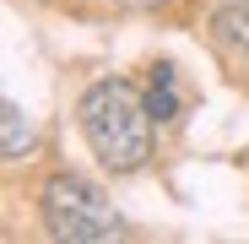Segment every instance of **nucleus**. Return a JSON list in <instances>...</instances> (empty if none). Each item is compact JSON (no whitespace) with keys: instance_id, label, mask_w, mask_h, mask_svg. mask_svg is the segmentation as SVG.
<instances>
[{"instance_id":"nucleus-1","label":"nucleus","mask_w":249,"mask_h":244,"mask_svg":"<svg viewBox=\"0 0 249 244\" xmlns=\"http://www.w3.org/2000/svg\"><path fill=\"white\" fill-rule=\"evenodd\" d=\"M152 109L136 98L130 81H92L87 98H81V136H87L92 157L114 174H130L152 157Z\"/></svg>"},{"instance_id":"nucleus-2","label":"nucleus","mask_w":249,"mask_h":244,"mask_svg":"<svg viewBox=\"0 0 249 244\" xmlns=\"http://www.w3.org/2000/svg\"><path fill=\"white\" fill-rule=\"evenodd\" d=\"M38 212H44L54 239H71V244H92V239L119 233V217L108 206V195L81 174H54L44 185V195H38Z\"/></svg>"},{"instance_id":"nucleus-3","label":"nucleus","mask_w":249,"mask_h":244,"mask_svg":"<svg viewBox=\"0 0 249 244\" xmlns=\"http://www.w3.org/2000/svg\"><path fill=\"white\" fill-rule=\"evenodd\" d=\"M212 38L222 49H238V60L249 65V11L244 6H228V11H217V22H212Z\"/></svg>"},{"instance_id":"nucleus-4","label":"nucleus","mask_w":249,"mask_h":244,"mask_svg":"<svg viewBox=\"0 0 249 244\" xmlns=\"http://www.w3.org/2000/svg\"><path fill=\"white\" fill-rule=\"evenodd\" d=\"M146 109L157 125H168L179 114V87H174V65H152V93H146Z\"/></svg>"},{"instance_id":"nucleus-5","label":"nucleus","mask_w":249,"mask_h":244,"mask_svg":"<svg viewBox=\"0 0 249 244\" xmlns=\"http://www.w3.org/2000/svg\"><path fill=\"white\" fill-rule=\"evenodd\" d=\"M33 152V119L22 114V103H6V157Z\"/></svg>"},{"instance_id":"nucleus-6","label":"nucleus","mask_w":249,"mask_h":244,"mask_svg":"<svg viewBox=\"0 0 249 244\" xmlns=\"http://www.w3.org/2000/svg\"><path fill=\"white\" fill-rule=\"evenodd\" d=\"M119 6H130V11H157V6H168V0H119Z\"/></svg>"}]
</instances>
